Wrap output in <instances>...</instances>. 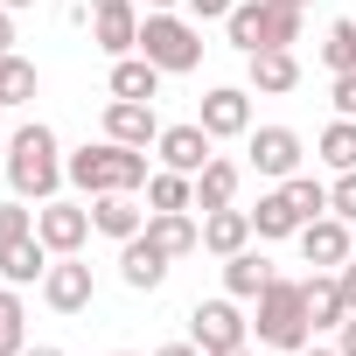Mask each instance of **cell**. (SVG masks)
<instances>
[{"label":"cell","mask_w":356,"mask_h":356,"mask_svg":"<svg viewBox=\"0 0 356 356\" xmlns=\"http://www.w3.org/2000/svg\"><path fill=\"white\" fill-rule=\"evenodd\" d=\"M8 182H15V196H29V203H49L70 175H63V147H56V133L42 126V119H29V126H15V140H8Z\"/></svg>","instance_id":"6da1fadb"},{"label":"cell","mask_w":356,"mask_h":356,"mask_svg":"<svg viewBox=\"0 0 356 356\" xmlns=\"http://www.w3.org/2000/svg\"><path fill=\"white\" fill-rule=\"evenodd\" d=\"M63 175H70V189L84 196H112V189H147V147H119V140H98V147H77L63 154Z\"/></svg>","instance_id":"7a4b0ae2"},{"label":"cell","mask_w":356,"mask_h":356,"mask_svg":"<svg viewBox=\"0 0 356 356\" xmlns=\"http://www.w3.org/2000/svg\"><path fill=\"white\" fill-rule=\"evenodd\" d=\"M252 335H259V349H307L314 342V321H307V286L300 280H266V293H259V321H252Z\"/></svg>","instance_id":"3957f363"},{"label":"cell","mask_w":356,"mask_h":356,"mask_svg":"<svg viewBox=\"0 0 356 356\" xmlns=\"http://www.w3.org/2000/svg\"><path fill=\"white\" fill-rule=\"evenodd\" d=\"M224 35L231 49L259 56V49H293L300 42V8H280V0H238L224 15Z\"/></svg>","instance_id":"277c9868"},{"label":"cell","mask_w":356,"mask_h":356,"mask_svg":"<svg viewBox=\"0 0 356 356\" xmlns=\"http://www.w3.org/2000/svg\"><path fill=\"white\" fill-rule=\"evenodd\" d=\"M140 56L161 63L168 77H182V70L203 63V35H196V22H182L175 8H147L140 15Z\"/></svg>","instance_id":"5b68a950"},{"label":"cell","mask_w":356,"mask_h":356,"mask_svg":"<svg viewBox=\"0 0 356 356\" xmlns=\"http://www.w3.org/2000/svg\"><path fill=\"white\" fill-rule=\"evenodd\" d=\"M189 342L210 356V349L252 342V321L238 314V300H231V293H217V300H196V307H189Z\"/></svg>","instance_id":"8992f818"},{"label":"cell","mask_w":356,"mask_h":356,"mask_svg":"<svg viewBox=\"0 0 356 356\" xmlns=\"http://www.w3.org/2000/svg\"><path fill=\"white\" fill-rule=\"evenodd\" d=\"M245 154H252V175H266V182H286V175H300V133L293 126H252L245 133Z\"/></svg>","instance_id":"52a82bcc"},{"label":"cell","mask_w":356,"mask_h":356,"mask_svg":"<svg viewBox=\"0 0 356 356\" xmlns=\"http://www.w3.org/2000/svg\"><path fill=\"white\" fill-rule=\"evenodd\" d=\"M217 140L203 133V119H182V126H161V140H154V154H161V168H175V175H203L217 154H210Z\"/></svg>","instance_id":"ba28073f"},{"label":"cell","mask_w":356,"mask_h":356,"mask_svg":"<svg viewBox=\"0 0 356 356\" xmlns=\"http://www.w3.org/2000/svg\"><path fill=\"white\" fill-rule=\"evenodd\" d=\"M35 238H42L56 259H63V252H84V238H91V203H56V196H49V203L35 210Z\"/></svg>","instance_id":"9c48e42d"},{"label":"cell","mask_w":356,"mask_h":356,"mask_svg":"<svg viewBox=\"0 0 356 356\" xmlns=\"http://www.w3.org/2000/svg\"><path fill=\"white\" fill-rule=\"evenodd\" d=\"M203 133L210 140H245L252 133V91H238V84H217V91H203Z\"/></svg>","instance_id":"30bf717a"},{"label":"cell","mask_w":356,"mask_h":356,"mask_svg":"<svg viewBox=\"0 0 356 356\" xmlns=\"http://www.w3.org/2000/svg\"><path fill=\"white\" fill-rule=\"evenodd\" d=\"M42 300H49L56 314H84V307H91V266H84L77 252L49 259V273H42Z\"/></svg>","instance_id":"8fae6325"},{"label":"cell","mask_w":356,"mask_h":356,"mask_svg":"<svg viewBox=\"0 0 356 356\" xmlns=\"http://www.w3.org/2000/svg\"><path fill=\"white\" fill-rule=\"evenodd\" d=\"M300 259H307L314 273H335L342 259H356V252H349V224H342L335 210H328V217H307V224H300Z\"/></svg>","instance_id":"7c38bea8"},{"label":"cell","mask_w":356,"mask_h":356,"mask_svg":"<svg viewBox=\"0 0 356 356\" xmlns=\"http://www.w3.org/2000/svg\"><path fill=\"white\" fill-rule=\"evenodd\" d=\"M91 42L119 63V56H133L140 49V8L133 0H112V8H91Z\"/></svg>","instance_id":"4fadbf2b"},{"label":"cell","mask_w":356,"mask_h":356,"mask_svg":"<svg viewBox=\"0 0 356 356\" xmlns=\"http://www.w3.org/2000/svg\"><path fill=\"white\" fill-rule=\"evenodd\" d=\"M140 238H147L161 259H189V252H203V224H189V210H154Z\"/></svg>","instance_id":"5bb4252c"},{"label":"cell","mask_w":356,"mask_h":356,"mask_svg":"<svg viewBox=\"0 0 356 356\" xmlns=\"http://www.w3.org/2000/svg\"><path fill=\"white\" fill-rule=\"evenodd\" d=\"M49 245L29 231V238H0V280L8 286H42V273H49Z\"/></svg>","instance_id":"9a60e30c"},{"label":"cell","mask_w":356,"mask_h":356,"mask_svg":"<svg viewBox=\"0 0 356 356\" xmlns=\"http://www.w3.org/2000/svg\"><path fill=\"white\" fill-rule=\"evenodd\" d=\"M105 140H119V147H154V140H161L154 105H140V98H112V105H105Z\"/></svg>","instance_id":"2e32d148"},{"label":"cell","mask_w":356,"mask_h":356,"mask_svg":"<svg viewBox=\"0 0 356 356\" xmlns=\"http://www.w3.org/2000/svg\"><path fill=\"white\" fill-rule=\"evenodd\" d=\"M91 231L126 245V238H140V231H147V210H140L126 189H112V196H91Z\"/></svg>","instance_id":"e0dca14e"},{"label":"cell","mask_w":356,"mask_h":356,"mask_svg":"<svg viewBox=\"0 0 356 356\" xmlns=\"http://www.w3.org/2000/svg\"><path fill=\"white\" fill-rule=\"evenodd\" d=\"M259 231H252V210H203V252H217V259H231V252H245Z\"/></svg>","instance_id":"ac0fdd59"},{"label":"cell","mask_w":356,"mask_h":356,"mask_svg":"<svg viewBox=\"0 0 356 356\" xmlns=\"http://www.w3.org/2000/svg\"><path fill=\"white\" fill-rule=\"evenodd\" d=\"M252 63V91L259 98H286L293 84H300V56L293 49H259V56H245Z\"/></svg>","instance_id":"d6986e66"},{"label":"cell","mask_w":356,"mask_h":356,"mask_svg":"<svg viewBox=\"0 0 356 356\" xmlns=\"http://www.w3.org/2000/svg\"><path fill=\"white\" fill-rule=\"evenodd\" d=\"M168 266H175V259H161L147 238H126V245H119V280H126L133 293H154V286L168 280Z\"/></svg>","instance_id":"ffe728a7"},{"label":"cell","mask_w":356,"mask_h":356,"mask_svg":"<svg viewBox=\"0 0 356 356\" xmlns=\"http://www.w3.org/2000/svg\"><path fill=\"white\" fill-rule=\"evenodd\" d=\"M266 280H273V259H266V252H252V245H245V252H231V259H224V293H231V300H259V293H266Z\"/></svg>","instance_id":"44dd1931"},{"label":"cell","mask_w":356,"mask_h":356,"mask_svg":"<svg viewBox=\"0 0 356 356\" xmlns=\"http://www.w3.org/2000/svg\"><path fill=\"white\" fill-rule=\"evenodd\" d=\"M300 286H307V321H314V335L349 321V300H342V280H335V273H307Z\"/></svg>","instance_id":"7402d4cb"},{"label":"cell","mask_w":356,"mask_h":356,"mask_svg":"<svg viewBox=\"0 0 356 356\" xmlns=\"http://www.w3.org/2000/svg\"><path fill=\"white\" fill-rule=\"evenodd\" d=\"M161 77H168V70H161V63H147V56L133 49V56H119V63H112V98H140V105H154Z\"/></svg>","instance_id":"603a6c76"},{"label":"cell","mask_w":356,"mask_h":356,"mask_svg":"<svg viewBox=\"0 0 356 356\" xmlns=\"http://www.w3.org/2000/svg\"><path fill=\"white\" fill-rule=\"evenodd\" d=\"M300 224H307V217L293 210L286 182H280V189H266V196H259V210H252V231H259V238H300Z\"/></svg>","instance_id":"cb8c5ba5"},{"label":"cell","mask_w":356,"mask_h":356,"mask_svg":"<svg viewBox=\"0 0 356 356\" xmlns=\"http://www.w3.org/2000/svg\"><path fill=\"white\" fill-rule=\"evenodd\" d=\"M238 182H245V168L217 154V161L196 175V210H231V203H238Z\"/></svg>","instance_id":"d4e9b609"},{"label":"cell","mask_w":356,"mask_h":356,"mask_svg":"<svg viewBox=\"0 0 356 356\" xmlns=\"http://www.w3.org/2000/svg\"><path fill=\"white\" fill-rule=\"evenodd\" d=\"M154 210H196V175L154 168V175H147V217H154Z\"/></svg>","instance_id":"484cf974"},{"label":"cell","mask_w":356,"mask_h":356,"mask_svg":"<svg viewBox=\"0 0 356 356\" xmlns=\"http://www.w3.org/2000/svg\"><path fill=\"white\" fill-rule=\"evenodd\" d=\"M314 154L342 175V168H356V119H335V126H321V140H314Z\"/></svg>","instance_id":"4316f807"},{"label":"cell","mask_w":356,"mask_h":356,"mask_svg":"<svg viewBox=\"0 0 356 356\" xmlns=\"http://www.w3.org/2000/svg\"><path fill=\"white\" fill-rule=\"evenodd\" d=\"M321 70H328V77L356 70V22H328V35H321Z\"/></svg>","instance_id":"83f0119b"},{"label":"cell","mask_w":356,"mask_h":356,"mask_svg":"<svg viewBox=\"0 0 356 356\" xmlns=\"http://www.w3.org/2000/svg\"><path fill=\"white\" fill-rule=\"evenodd\" d=\"M35 84H42V77H35V63H29V56H15V49L0 56V98H8V105H29V98H35Z\"/></svg>","instance_id":"f1b7e54d"},{"label":"cell","mask_w":356,"mask_h":356,"mask_svg":"<svg viewBox=\"0 0 356 356\" xmlns=\"http://www.w3.org/2000/svg\"><path fill=\"white\" fill-rule=\"evenodd\" d=\"M29 328H22V286H0V356H22Z\"/></svg>","instance_id":"f546056e"},{"label":"cell","mask_w":356,"mask_h":356,"mask_svg":"<svg viewBox=\"0 0 356 356\" xmlns=\"http://www.w3.org/2000/svg\"><path fill=\"white\" fill-rule=\"evenodd\" d=\"M286 196L300 217H328V182H314V175H286Z\"/></svg>","instance_id":"4dcf8cb0"},{"label":"cell","mask_w":356,"mask_h":356,"mask_svg":"<svg viewBox=\"0 0 356 356\" xmlns=\"http://www.w3.org/2000/svg\"><path fill=\"white\" fill-rule=\"evenodd\" d=\"M328 210H335L342 224H356V168H342L335 182H328Z\"/></svg>","instance_id":"1f68e13d"},{"label":"cell","mask_w":356,"mask_h":356,"mask_svg":"<svg viewBox=\"0 0 356 356\" xmlns=\"http://www.w3.org/2000/svg\"><path fill=\"white\" fill-rule=\"evenodd\" d=\"M29 231H35V210H29V196L0 203V238H29Z\"/></svg>","instance_id":"d6a6232c"},{"label":"cell","mask_w":356,"mask_h":356,"mask_svg":"<svg viewBox=\"0 0 356 356\" xmlns=\"http://www.w3.org/2000/svg\"><path fill=\"white\" fill-rule=\"evenodd\" d=\"M328 98H335V112H342V119H356V70H342V77L328 84Z\"/></svg>","instance_id":"836d02e7"},{"label":"cell","mask_w":356,"mask_h":356,"mask_svg":"<svg viewBox=\"0 0 356 356\" xmlns=\"http://www.w3.org/2000/svg\"><path fill=\"white\" fill-rule=\"evenodd\" d=\"M231 8H238V0H189V15H196V22H224Z\"/></svg>","instance_id":"e575fe53"},{"label":"cell","mask_w":356,"mask_h":356,"mask_svg":"<svg viewBox=\"0 0 356 356\" xmlns=\"http://www.w3.org/2000/svg\"><path fill=\"white\" fill-rule=\"evenodd\" d=\"M335 280H342V300H349V314H356V259H342V266H335Z\"/></svg>","instance_id":"d590c367"},{"label":"cell","mask_w":356,"mask_h":356,"mask_svg":"<svg viewBox=\"0 0 356 356\" xmlns=\"http://www.w3.org/2000/svg\"><path fill=\"white\" fill-rule=\"evenodd\" d=\"M335 349H342V356H356V314H349V321L335 328Z\"/></svg>","instance_id":"8d00e7d4"},{"label":"cell","mask_w":356,"mask_h":356,"mask_svg":"<svg viewBox=\"0 0 356 356\" xmlns=\"http://www.w3.org/2000/svg\"><path fill=\"white\" fill-rule=\"evenodd\" d=\"M8 49H15V15L0 8V56H8Z\"/></svg>","instance_id":"74e56055"},{"label":"cell","mask_w":356,"mask_h":356,"mask_svg":"<svg viewBox=\"0 0 356 356\" xmlns=\"http://www.w3.org/2000/svg\"><path fill=\"white\" fill-rule=\"evenodd\" d=\"M154 356H203V349H196V342H161Z\"/></svg>","instance_id":"f35d334b"},{"label":"cell","mask_w":356,"mask_h":356,"mask_svg":"<svg viewBox=\"0 0 356 356\" xmlns=\"http://www.w3.org/2000/svg\"><path fill=\"white\" fill-rule=\"evenodd\" d=\"M22 356H63V349H56V342H29Z\"/></svg>","instance_id":"ab89813d"},{"label":"cell","mask_w":356,"mask_h":356,"mask_svg":"<svg viewBox=\"0 0 356 356\" xmlns=\"http://www.w3.org/2000/svg\"><path fill=\"white\" fill-rule=\"evenodd\" d=\"M210 356H252V342H231V349H210Z\"/></svg>","instance_id":"60d3db41"},{"label":"cell","mask_w":356,"mask_h":356,"mask_svg":"<svg viewBox=\"0 0 356 356\" xmlns=\"http://www.w3.org/2000/svg\"><path fill=\"white\" fill-rule=\"evenodd\" d=\"M293 356H342V349H321V342H307V349H293Z\"/></svg>","instance_id":"b9f144b4"},{"label":"cell","mask_w":356,"mask_h":356,"mask_svg":"<svg viewBox=\"0 0 356 356\" xmlns=\"http://www.w3.org/2000/svg\"><path fill=\"white\" fill-rule=\"evenodd\" d=\"M0 8H8V15H22V8H35V0H0Z\"/></svg>","instance_id":"7bdbcfd3"},{"label":"cell","mask_w":356,"mask_h":356,"mask_svg":"<svg viewBox=\"0 0 356 356\" xmlns=\"http://www.w3.org/2000/svg\"><path fill=\"white\" fill-rule=\"evenodd\" d=\"M147 8H175V0H147Z\"/></svg>","instance_id":"ee69618b"},{"label":"cell","mask_w":356,"mask_h":356,"mask_svg":"<svg viewBox=\"0 0 356 356\" xmlns=\"http://www.w3.org/2000/svg\"><path fill=\"white\" fill-rule=\"evenodd\" d=\"M84 8H112V0H84Z\"/></svg>","instance_id":"f6af8a7d"},{"label":"cell","mask_w":356,"mask_h":356,"mask_svg":"<svg viewBox=\"0 0 356 356\" xmlns=\"http://www.w3.org/2000/svg\"><path fill=\"white\" fill-rule=\"evenodd\" d=\"M280 8H307V0H280Z\"/></svg>","instance_id":"bcb514c9"},{"label":"cell","mask_w":356,"mask_h":356,"mask_svg":"<svg viewBox=\"0 0 356 356\" xmlns=\"http://www.w3.org/2000/svg\"><path fill=\"white\" fill-rule=\"evenodd\" d=\"M0 168H8V140H0Z\"/></svg>","instance_id":"7dc6e473"},{"label":"cell","mask_w":356,"mask_h":356,"mask_svg":"<svg viewBox=\"0 0 356 356\" xmlns=\"http://www.w3.org/2000/svg\"><path fill=\"white\" fill-rule=\"evenodd\" d=\"M0 112H8V98H0Z\"/></svg>","instance_id":"c3c4849f"},{"label":"cell","mask_w":356,"mask_h":356,"mask_svg":"<svg viewBox=\"0 0 356 356\" xmlns=\"http://www.w3.org/2000/svg\"><path fill=\"white\" fill-rule=\"evenodd\" d=\"M119 356H126V349H119Z\"/></svg>","instance_id":"681fc988"}]
</instances>
